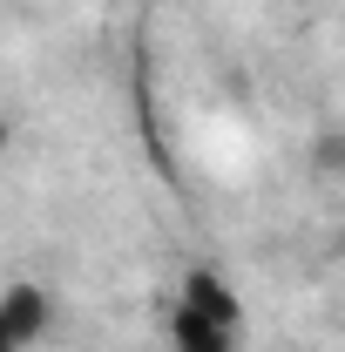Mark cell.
I'll return each instance as SVG.
<instances>
[{
	"label": "cell",
	"instance_id": "6da1fadb",
	"mask_svg": "<svg viewBox=\"0 0 345 352\" xmlns=\"http://www.w3.org/2000/svg\"><path fill=\"white\" fill-rule=\"evenodd\" d=\"M176 305L203 311V318L223 325V332H237V325H244V298L223 285V271H210V264H190V271L176 278Z\"/></svg>",
	"mask_w": 345,
	"mask_h": 352
},
{
	"label": "cell",
	"instance_id": "5b68a950",
	"mask_svg": "<svg viewBox=\"0 0 345 352\" xmlns=\"http://www.w3.org/2000/svg\"><path fill=\"white\" fill-rule=\"evenodd\" d=\"M7 149H14V122L0 116V156H7Z\"/></svg>",
	"mask_w": 345,
	"mask_h": 352
},
{
	"label": "cell",
	"instance_id": "8992f818",
	"mask_svg": "<svg viewBox=\"0 0 345 352\" xmlns=\"http://www.w3.org/2000/svg\"><path fill=\"white\" fill-rule=\"evenodd\" d=\"M0 352H27V346H21V339H14V332H7V325H0Z\"/></svg>",
	"mask_w": 345,
	"mask_h": 352
},
{
	"label": "cell",
	"instance_id": "7a4b0ae2",
	"mask_svg": "<svg viewBox=\"0 0 345 352\" xmlns=\"http://www.w3.org/2000/svg\"><path fill=\"white\" fill-rule=\"evenodd\" d=\"M0 325H7L21 346H34L47 325H54V292L34 285V278H14V285L0 292Z\"/></svg>",
	"mask_w": 345,
	"mask_h": 352
},
{
	"label": "cell",
	"instance_id": "277c9868",
	"mask_svg": "<svg viewBox=\"0 0 345 352\" xmlns=\"http://www.w3.org/2000/svg\"><path fill=\"white\" fill-rule=\"evenodd\" d=\"M304 170L318 183H345V129H318L304 142Z\"/></svg>",
	"mask_w": 345,
	"mask_h": 352
},
{
	"label": "cell",
	"instance_id": "3957f363",
	"mask_svg": "<svg viewBox=\"0 0 345 352\" xmlns=\"http://www.w3.org/2000/svg\"><path fill=\"white\" fill-rule=\"evenodd\" d=\"M170 352H237V332L210 325L190 305H170Z\"/></svg>",
	"mask_w": 345,
	"mask_h": 352
}]
</instances>
